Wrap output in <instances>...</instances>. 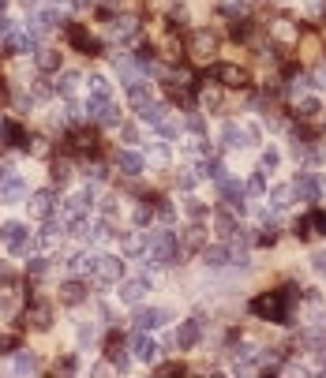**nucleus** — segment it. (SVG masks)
Segmentation results:
<instances>
[{
  "label": "nucleus",
  "mask_w": 326,
  "mask_h": 378,
  "mask_svg": "<svg viewBox=\"0 0 326 378\" xmlns=\"http://www.w3.org/2000/svg\"><path fill=\"white\" fill-rule=\"evenodd\" d=\"M297 288H277V292H262L251 300V315L266 318V323H285L289 318V300Z\"/></svg>",
  "instance_id": "obj_1"
},
{
  "label": "nucleus",
  "mask_w": 326,
  "mask_h": 378,
  "mask_svg": "<svg viewBox=\"0 0 326 378\" xmlns=\"http://www.w3.org/2000/svg\"><path fill=\"white\" fill-rule=\"evenodd\" d=\"M214 53H218V38L206 34V30H195L192 38H188V56H192L195 64H210Z\"/></svg>",
  "instance_id": "obj_2"
},
{
  "label": "nucleus",
  "mask_w": 326,
  "mask_h": 378,
  "mask_svg": "<svg viewBox=\"0 0 326 378\" xmlns=\"http://www.w3.org/2000/svg\"><path fill=\"white\" fill-rule=\"evenodd\" d=\"M0 240L12 247V255H27V247H30V232H27V225H19V221L0 225Z\"/></svg>",
  "instance_id": "obj_3"
},
{
  "label": "nucleus",
  "mask_w": 326,
  "mask_h": 378,
  "mask_svg": "<svg viewBox=\"0 0 326 378\" xmlns=\"http://www.w3.org/2000/svg\"><path fill=\"white\" fill-rule=\"evenodd\" d=\"M266 34H270V42H277V45H297V42H300V27H297L292 19H285V15L270 23Z\"/></svg>",
  "instance_id": "obj_4"
},
{
  "label": "nucleus",
  "mask_w": 326,
  "mask_h": 378,
  "mask_svg": "<svg viewBox=\"0 0 326 378\" xmlns=\"http://www.w3.org/2000/svg\"><path fill=\"white\" fill-rule=\"evenodd\" d=\"M214 79H218L221 86H229V90H244V86L251 83V79H248V71H244V68H236V64H221V68L214 71Z\"/></svg>",
  "instance_id": "obj_5"
},
{
  "label": "nucleus",
  "mask_w": 326,
  "mask_h": 378,
  "mask_svg": "<svg viewBox=\"0 0 326 378\" xmlns=\"http://www.w3.org/2000/svg\"><path fill=\"white\" fill-rule=\"evenodd\" d=\"M23 326H30V329H49L53 323V311H49V303H30V307H23Z\"/></svg>",
  "instance_id": "obj_6"
},
{
  "label": "nucleus",
  "mask_w": 326,
  "mask_h": 378,
  "mask_svg": "<svg viewBox=\"0 0 326 378\" xmlns=\"http://www.w3.org/2000/svg\"><path fill=\"white\" fill-rule=\"evenodd\" d=\"M124 273V262L121 259H109V255H101L98 259V270H94V281L98 285H113V281H121Z\"/></svg>",
  "instance_id": "obj_7"
},
{
  "label": "nucleus",
  "mask_w": 326,
  "mask_h": 378,
  "mask_svg": "<svg viewBox=\"0 0 326 378\" xmlns=\"http://www.w3.org/2000/svg\"><path fill=\"white\" fill-rule=\"evenodd\" d=\"M323 232H326V214L312 210V214H304V217H300V225H297V236H300V240L323 236Z\"/></svg>",
  "instance_id": "obj_8"
},
{
  "label": "nucleus",
  "mask_w": 326,
  "mask_h": 378,
  "mask_svg": "<svg viewBox=\"0 0 326 378\" xmlns=\"http://www.w3.org/2000/svg\"><path fill=\"white\" fill-rule=\"evenodd\" d=\"M169 323V311H162V307H139L135 311V326L147 333V329H158V326H165Z\"/></svg>",
  "instance_id": "obj_9"
},
{
  "label": "nucleus",
  "mask_w": 326,
  "mask_h": 378,
  "mask_svg": "<svg viewBox=\"0 0 326 378\" xmlns=\"http://www.w3.org/2000/svg\"><path fill=\"white\" fill-rule=\"evenodd\" d=\"M53 210H57V199H53V191H38V195H30V217H38V221H49Z\"/></svg>",
  "instance_id": "obj_10"
},
{
  "label": "nucleus",
  "mask_w": 326,
  "mask_h": 378,
  "mask_svg": "<svg viewBox=\"0 0 326 378\" xmlns=\"http://www.w3.org/2000/svg\"><path fill=\"white\" fill-rule=\"evenodd\" d=\"M8 45H12L15 53H38V30L30 27V30H12V34H8Z\"/></svg>",
  "instance_id": "obj_11"
},
{
  "label": "nucleus",
  "mask_w": 326,
  "mask_h": 378,
  "mask_svg": "<svg viewBox=\"0 0 326 378\" xmlns=\"http://www.w3.org/2000/svg\"><path fill=\"white\" fill-rule=\"evenodd\" d=\"M221 142H225V147H251V142H255V131H244L240 124L229 120V124L221 127Z\"/></svg>",
  "instance_id": "obj_12"
},
{
  "label": "nucleus",
  "mask_w": 326,
  "mask_h": 378,
  "mask_svg": "<svg viewBox=\"0 0 326 378\" xmlns=\"http://www.w3.org/2000/svg\"><path fill=\"white\" fill-rule=\"evenodd\" d=\"M199 337H203V323H180L177 326V337H173V341H177V349H195L199 344Z\"/></svg>",
  "instance_id": "obj_13"
},
{
  "label": "nucleus",
  "mask_w": 326,
  "mask_h": 378,
  "mask_svg": "<svg viewBox=\"0 0 326 378\" xmlns=\"http://www.w3.org/2000/svg\"><path fill=\"white\" fill-rule=\"evenodd\" d=\"M192 86H195V75L188 68H173L169 71V94H173V98H184Z\"/></svg>",
  "instance_id": "obj_14"
},
{
  "label": "nucleus",
  "mask_w": 326,
  "mask_h": 378,
  "mask_svg": "<svg viewBox=\"0 0 326 378\" xmlns=\"http://www.w3.org/2000/svg\"><path fill=\"white\" fill-rule=\"evenodd\" d=\"M292 195L304 199V203H315V199H319V180H315L312 173H300L297 184H292Z\"/></svg>",
  "instance_id": "obj_15"
},
{
  "label": "nucleus",
  "mask_w": 326,
  "mask_h": 378,
  "mask_svg": "<svg viewBox=\"0 0 326 378\" xmlns=\"http://www.w3.org/2000/svg\"><path fill=\"white\" fill-rule=\"evenodd\" d=\"M90 203H94V195H90V188H83V191H75V195L68 199V206H64V217L68 221H75V217H83L86 210H90Z\"/></svg>",
  "instance_id": "obj_16"
},
{
  "label": "nucleus",
  "mask_w": 326,
  "mask_h": 378,
  "mask_svg": "<svg viewBox=\"0 0 326 378\" xmlns=\"http://www.w3.org/2000/svg\"><path fill=\"white\" fill-rule=\"evenodd\" d=\"M218 188H221V195H225V206H229V210L244 214V188H240V184H233V180H225V176H221Z\"/></svg>",
  "instance_id": "obj_17"
},
{
  "label": "nucleus",
  "mask_w": 326,
  "mask_h": 378,
  "mask_svg": "<svg viewBox=\"0 0 326 378\" xmlns=\"http://www.w3.org/2000/svg\"><path fill=\"white\" fill-rule=\"evenodd\" d=\"M147 292H150V281L147 277H135V281H124V285H121V300L124 303H139Z\"/></svg>",
  "instance_id": "obj_18"
},
{
  "label": "nucleus",
  "mask_w": 326,
  "mask_h": 378,
  "mask_svg": "<svg viewBox=\"0 0 326 378\" xmlns=\"http://www.w3.org/2000/svg\"><path fill=\"white\" fill-rule=\"evenodd\" d=\"M105 356H109V364H113L116 371H128V349H124V341H121V337H109Z\"/></svg>",
  "instance_id": "obj_19"
},
{
  "label": "nucleus",
  "mask_w": 326,
  "mask_h": 378,
  "mask_svg": "<svg viewBox=\"0 0 326 378\" xmlns=\"http://www.w3.org/2000/svg\"><path fill=\"white\" fill-rule=\"evenodd\" d=\"M68 147L75 150V154H94V150H98V139H94L90 131H83V127H79V131L68 135Z\"/></svg>",
  "instance_id": "obj_20"
},
{
  "label": "nucleus",
  "mask_w": 326,
  "mask_h": 378,
  "mask_svg": "<svg viewBox=\"0 0 326 378\" xmlns=\"http://www.w3.org/2000/svg\"><path fill=\"white\" fill-rule=\"evenodd\" d=\"M68 38H71V45H75V49H83V53H98V38H94L90 30H83V27H68Z\"/></svg>",
  "instance_id": "obj_21"
},
{
  "label": "nucleus",
  "mask_w": 326,
  "mask_h": 378,
  "mask_svg": "<svg viewBox=\"0 0 326 378\" xmlns=\"http://www.w3.org/2000/svg\"><path fill=\"white\" fill-rule=\"evenodd\" d=\"M0 195H4V203H23V199H27V184H23L19 176H8V180L0 184Z\"/></svg>",
  "instance_id": "obj_22"
},
{
  "label": "nucleus",
  "mask_w": 326,
  "mask_h": 378,
  "mask_svg": "<svg viewBox=\"0 0 326 378\" xmlns=\"http://www.w3.org/2000/svg\"><path fill=\"white\" fill-rule=\"evenodd\" d=\"M116 168H121L124 176H139L142 173V158L131 154V150H116Z\"/></svg>",
  "instance_id": "obj_23"
},
{
  "label": "nucleus",
  "mask_w": 326,
  "mask_h": 378,
  "mask_svg": "<svg viewBox=\"0 0 326 378\" xmlns=\"http://www.w3.org/2000/svg\"><path fill=\"white\" fill-rule=\"evenodd\" d=\"M15 375H38V356H34V352H30V349H19V352H15Z\"/></svg>",
  "instance_id": "obj_24"
},
{
  "label": "nucleus",
  "mask_w": 326,
  "mask_h": 378,
  "mask_svg": "<svg viewBox=\"0 0 326 378\" xmlns=\"http://www.w3.org/2000/svg\"><path fill=\"white\" fill-rule=\"evenodd\" d=\"M139 34V15H121L113 19V38H135Z\"/></svg>",
  "instance_id": "obj_25"
},
{
  "label": "nucleus",
  "mask_w": 326,
  "mask_h": 378,
  "mask_svg": "<svg viewBox=\"0 0 326 378\" xmlns=\"http://www.w3.org/2000/svg\"><path fill=\"white\" fill-rule=\"evenodd\" d=\"M203 262H206L210 270L229 266V247H203Z\"/></svg>",
  "instance_id": "obj_26"
},
{
  "label": "nucleus",
  "mask_w": 326,
  "mask_h": 378,
  "mask_svg": "<svg viewBox=\"0 0 326 378\" xmlns=\"http://www.w3.org/2000/svg\"><path fill=\"white\" fill-rule=\"evenodd\" d=\"M57 68H60V53H57V49H38V71L53 75Z\"/></svg>",
  "instance_id": "obj_27"
},
{
  "label": "nucleus",
  "mask_w": 326,
  "mask_h": 378,
  "mask_svg": "<svg viewBox=\"0 0 326 378\" xmlns=\"http://www.w3.org/2000/svg\"><path fill=\"white\" fill-rule=\"evenodd\" d=\"M98 259H101V255H86V251H79L75 259H71V270H75V273H90V277H94V270H98Z\"/></svg>",
  "instance_id": "obj_28"
},
{
  "label": "nucleus",
  "mask_w": 326,
  "mask_h": 378,
  "mask_svg": "<svg viewBox=\"0 0 326 378\" xmlns=\"http://www.w3.org/2000/svg\"><path fill=\"white\" fill-rule=\"evenodd\" d=\"M131 352H135V356H139V360H147V364H150V360H154L158 356V344L154 341H150V337H135V344H131Z\"/></svg>",
  "instance_id": "obj_29"
},
{
  "label": "nucleus",
  "mask_w": 326,
  "mask_h": 378,
  "mask_svg": "<svg viewBox=\"0 0 326 378\" xmlns=\"http://www.w3.org/2000/svg\"><path fill=\"white\" fill-rule=\"evenodd\" d=\"M60 300H64V303H83V300H86V285H79V281H68V285L60 288Z\"/></svg>",
  "instance_id": "obj_30"
},
{
  "label": "nucleus",
  "mask_w": 326,
  "mask_h": 378,
  "mask_svg": "<svg viewBox=\"0 0 326 378\" xmlns=\"http://www.w3.org/2000/svg\"><path fill=\"white\" fill-rule=\"evenodd\" d=\"M86 90H90V98H113L105 75H90V79H86Z\"/></svg>",
  "instance_id": "obj_31"
},
{
  "label": "nucleus",
  "mask_w": 326,
  "mask_h": 378,
  "mask_svg": "<svg viewBox=\"0 0 326 378\" xmlns=\"http://www.w3.org/2000/svg\"><path fill=\"white\" fill-rule=\"evenodd\" d=\"M128 98H131L135 109H142V105H150V101H154V98H150V90H147L142 83H131V86H128Z\"/></svg>",
  "instance_id": "obj_32"
},
{
  "label": "nucleus",
  "mask_w": 326,
  "mask_h": 378,
  "mask_svg": "<svg viewBox=\"0 0 326 378\" xmlns=\"http://www.w3.org/2000/svg\"><path fill=\"white\" fill-rule=\"evenodd\" d=\"M0 139H4L8 147H27V142H23V131L15 124H0Z\"/></svg>",
  "instance_id": "obj_33"
},
{
  "label": "nucleus",
  "mask_w": 326,
  "mask_h": 378,
  "mask_svg": "<svg viewBox=\"0 0 326 378\" xmlns=\"http://www.w3.org/2000/svg\"><path fill=\"white\" fill-rule=\"evenodd\" d=\"M57 90L64 94V98H71V94L79 90V75L75 71H64V75H60V83H57Z\"/></svg>",
  "instance_id": "obj_34"
},
{
  "label": "nucleus",
  "mask_w": 326,
  "mask_h": 378,
  "mask_svg": "<svg viewBox=\"0 0 326 378\" xmlns=\"http://www.w3.org/2000/svg\"><path fill=\"white\" fill-rule=\"evenodd\" d=\"M68 180H71V165L68 162H53V184H57V188H64Z\"/></svg>",
  "instance_id": "obj_35"
},
{
  "label": "nucleus",
  "mask_w": 326,
  "mask_h": 378,
  "mask_svg": "<svg viewBox=\"0 0 326 378\" xmlns=\"http://www.w3.org/2000/svg\"><path fill=\"white\" fill-rule=\"evenodd\" d=\"M199 173H203V176H210V180H221V176H225V168H221V162H214V158H206V162L199 165Z\"/></svg>",
  "instance_id": "obj_36"
},
{
  "label": "nucleus",
  "mask_w": 326,
  "mask_h": 378,
  "mask_svg": "<svg viewBox=\"0 0 326 378\" xmlns=\"http://www.w3.org/2000/svg\"><path fill=\"white\" fill-rule=\"evenodd\" d=\"M270 199H274V206H277V210H281V206H289V199H292V188H274V195H270Z\"/></svg>",
  "instance_id": "obj_37"
},
{
  "label": "nucleus",
  "mask_w": 326,
  "mask_h": 378,
  "mask_svg": "<svg viewBox=\"0 0 326 378\" xmlns=\"http://www.w3.org/2000/svg\"><path fill=\"white\" fill-rule=\"evenodd\" d=\"M214 225H218V232H221V236H233V232H240V229H236V225H233V217H225V214H221V217H218V221H214Z\"/></svg>",
  "instance_id": "obj_38"
},
{
  "label": "nucleus",
  "mask_w": 326,
  "mask_h": 378,
  "mask_svg": "<svg viewBox=\"0 0 326 378\" xmlns=\"http://www.w3.org/2000/svg\"><path fill=\"white\" fill-rule=\"evenodd\" d=\"M30 154H34V158H49V142H45V139H30Z\"/></svg>",
  "instance_id": "obj_39"
},
{
  "label": "nucleus",
  "mask_w": 326,
  "mask_h": 378,
  "mask_svg": "<svg viewBox=\"0 0 326 378\" xmlns=\"http://www.w3.org/2000/svg\"><path fill=\"white\" fill-rule=\"evenodd\" d=\"M274 165H277V150H266V154H262V162H259V173H270Z\"/></svg>",
  "instance_id": "obj_40"
},
{
  "label": "nucleus",
  "mask_w": 326,
  "mask_h": 378,
  "mask_svg": "<svg viewBox=\"0 0 326 378\" xmlns=\"http://www.w3.org/2000/svg\"><path fill=\"white\" fill-rule=\"evenodd\" d=\"M150 217H154L150 206H135V225H150Z\"/></svg>",
  "instance_id": "obj_41"
},
{
  "label": "nucleus",
  "mask_w": 326,
  "mask_h": 378,
  "mask_svg": "<svg viewBox=\"0 0 326 378\" xmlns=\"http://www.w3.org/2000/svg\"><path fill=\"white\" fill-rule=\"evenodd\" d=\"M158 375H162V378H173V375H184V367H180V364H162V367H158Z\"/></svg>",
  "instance_id": "obj_42"
},
{
  "label": "nucleus",
  "mask_w": 326,
  "mask_h": 378,
  "mask_svg": "<svg viewBox=\"0 0 326 378\" xmlns=\"http://www.w3.org/2000/svg\"><path fill=\"white\" fill-rule=\"evenodd\" d=\"M312 79H315V83H312V86H326V64H315V71H312Z\"/></svg>",
  "instance_id": "obj_43"
},
{
  "label": "nucleus",
  "mask_w": 326,
  "mask_h": 378,
  "mask_svg": "<svg viewBox=\"0 0 326 378\" xmlns=\"http://www.w3.org/2000/svg\"><path fill=\"white\" fill-rule=\"evenodd\" d=\"M312 266L319 270V273H326V251H315L312 255Z\"/></svg>",
  "instance_id": "obj_44"
},
{
  "label": "nucleus",
  "mask_w": 326,
  "mask_h": 378,
  "mask_svg": "<svg viewBox=\"0 0 326 378\" xmlns=\"http://www.w3.org/2000/svg\"><path fill=\"white\" fill-rule=\"evenodd\" d=\"M199 232H203V229H188V236H184V244H188V247H199V240H203Z\"/></svg>",
  "instance_id": "obj_45"
},
{
  "label": "nucleus",
  "mask_w": 326,
  "mask_h": 378,
  "mask_svg": "<svg viewBox=\"0 0 326 378\" xmlns=\"http://www.w3.org/2000/svg\"><path fill=\"white\" fill-rule=\"evenodd\" d=\"M12 349H15V341L8 333H0V356H4V352H12Z\"/></svg>",
  "instance_id": "obj_46"
},
{
  "label": "nucleus",
  "mask_w": 326,
  "mask_h": 378,
  "mask_svg": "<svg viewBox=\"0 0 326 378\" xmlns=\"http://www.w3.org/2000/svg\"><path fill=\"white\" fill-rule=\"evenodd\" d=\"M248 191H251V195H259V191H262V176H251V184H248Z\"/></svg>",
  "instance_id": "obj_47"
},
{
  "label": "nucleus",
  "mask_w": 326,
  "mask_h": 378,
  "mask_svg": "<svg viewBox=\"0 0 326 378\" xmlns=\"http://www.w3.org/2000/svg\"><path fill=\"white\" fill-rule=\"evenodd\" d=\"M188 214H192V217H203V203H195V199H192V206H188Z\"/></svg>",
  "instance_id": "obj_48"
},
{
  "label": "nucleus",
  "mask_w": 326,
  "mask_h": 378,
  "mask_svg": "<svg viewBox=\"0 0 326 378\" xmlns=\"http://www.w3.org/2000/svg\"><path fill=\"white\" fill-rule=\"evenodd\" d=\"M4 101H8V90H4V83H0V105H4Z\"/></svg>",
  "instance_id": "obj_49"
},
{
  "label": "nucleus",
  "mask_w": 326,
  "mask_h": 378,
  "mask_svg": "<svg viewBox=\"0 0 326 378\" xmlns=\"http://www.w3.org/2000/svg\"><path fill=\"white\" fill-rule=\"evenodd\" d=\"M101 4H105V8H113V4H121V0H101Z\"/></svg>",
  "instance_id": "obj_50"
},
{
  "label": "nucleus",
  "mask_w": 326,
  "mask_h": 378,
  "mask_svg": "<svg viewBox=\"0 0 326 378\" xmlns=\"http://www.w3.org/2000/svg\"><path fill=\"white\" fill-rule=\"evenodd\" d=\"M319 323H323V329H326V307H323V315H319Z\"/></svg>",
  "instance_id": "obj_51"
},
{
  "label": "nucleus",
  "mask_w": 326,
  "mask_h": 378,
  "mask_svg": "<svg viewBox=\"0 0 326 378\" xmlns=\"http://www.w3.org/2000/svg\"><path fill=\"white\" fill-rule=\"evenodd\" d=\"M53 4H64V0H53Z\"/></svg>",
  "instance_id": "obj_52"
},
{
  "label": "nucleus",
  "mask_w": 326,
  "mask_h": 378,
  "mask_svg": "<svg viewBox=\"0 0 326 378\" xmlns=\"http://www.w3.org/2000/svg\"><path fill=\"white\" fill-rule=\"evenodd\" d=\"M323 127H326V116H323Z\"/></svg>",
  "instance_id": "obj_53"
},
{
  "label": "nucleus",
  "mask_w": 326,
  "mask_h": 378,
  "mask_svg": "<svg viewBox=\"0 0 326 378\" xmlns=\"http://www.w3.org/2000/svg\"><path fill=\"white\" fill-rule=\"evenodd\" d=\"M0 8H4V0H0Z\"/></svg>",
  "instance_id": "obj_54"
}]
</instances>
